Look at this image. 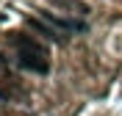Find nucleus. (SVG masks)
Instances as JSON below:
<instances>
[{
	"mask_svg": "<svg viewBox=\"0 0 122 116\" xmlns=\"http://www.w3.org/2000/svg\"><path fill=\"white\" fill-rule=\"evenodd\" d=\"M17 44V61L20 66L33 75H47L50 72V58H47V50L39 44L36 39H28V36H17L14 39Z\"/></svg>",
	"mask_w": 122,
	"mask_h": 116,
	"instance_id": "nucleus-1",
	"label": "nucleus"
},
{
	"mask_svg": "<svg viewBox=\"0 0 122 116\" xmlns=\"http://www.w3.org/2000/svg\"><path fill=\"white\" fill-rule=\"evenodd\" d=\"M50 3L58 6V8H67V11H72V14H78V17L89 14V6H86L83 0H50Z\"/></svg>",
	"mask_w": 122,
	"mask_h": 116,
	"instance_id": "nucleus-2",
	"label": "nucleus"
}]
</instances>
